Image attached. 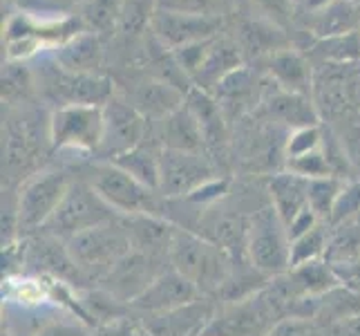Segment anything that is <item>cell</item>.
I'll return each mask as SVG.
<instances>
[{
  "label": "cell",
  "instance_id": "30",
  "mask_svg": "<svg viewBox=\"0 0 360 336\" xmlns=\"http://www.w3.org/2000/svg\"><path fill=\"white\" fill-rule=\"evenodd\" d=\"M345 186H347V180L340 175L309 180V209L318 216L320 222L329 224L333 206H336Z\"/></svg>",
  "mask_w": 360,
  "mask_h": 336
},
{
  "label": "cell",
  "instance_id": "39",
  "mask_svg": "<svg viewBox=\"0 0 360 336\" xmlns=\"http://www.w3.org/2000/svg\"><path fill=\"white\" fill-rule=\"evenodd\" d=\"M16 66H9L3 72V97L7 99H16L25 97V92L30 90V74L25 70H14Z\"/></svg>",
  "mask_w": 360,
  "mask_h": 336
},
{
  "label": "cell",
  "instance_id": "43",
  "mask_svg": "<svg viewBox=\"0 0 360 336\" xmlns=\"http://www.w3.org/2000/svg\"><path fill=\"white\" fill-rule=\"evenodd\" d=\"M14 3L25 11H34V9H45L47 7V0H14Z\"/></svg>",
  "mask_w": 360,
  "mask_h": 336
},
{
  "label": "cell",
  "instance_id": "44",
  "mask_svg": "<svg viewBox=\"0 0 360 336\" xmlns=\"http://www.w3.org/2000/svg\"><path fill=\"white\" fill-rule=\"evenodd\" d=\"M54 3H74V0H54Z\"/></svg>",
  "mask_w": 360,
  "mask_h": 336
},
{
  "label": "cell",
  "instance_id": "21",
  "mask_svg": "<svg viewBox=\"0 0 360 336\" xmlns=\"http://www.w3.org/2000/svg\"><path fill=\"white\" fill-rule=\"evenodd\" d=\"M186 101V94L175 88L168 81L161 79H148L143 83L136 85V90L132 94V106L141 112V115L148 119H166L168 115H172L175 110H179Z\"/></svg>",
  "mask_w": 360,
  "mask_h": 336
},
{
  "label": "cell",
  "instance_id": "41",
  "mask_svg": "<svg viewBox=\"0 0 360 336\" xmlns=\"http://www.w3.org/2000/svg\"><path fill=\"white\" fill-rule=\"evenodd\" d=\"M217 0H161V9H177V11H193V14H208Z\"/></svg>",
  "mask_w": 360,
  "mask_h": 336
},
{
  "label": "cell",
  "instance_id": "35",
  "mask_svg": "<svg viewBox=\"0 0 360 336\" xmlns=\"http://www.w3.org/2000/svg\"><path fill=\"white\" fill-rule=\"evenodd\" d=\"M322 144H325V139H322V132L318 126L297 128L289 135L287 146H284V157H287V161H291L295 157H302L307 153L318 151Z\"/></svg>",
  "mask_w": 360,
  "mask_h": 336
},
{
  "label": "cell",
  "instance_id": "31",
  "mask_svg": "<svg viewBox=\"0 0 360 336\" xmlns=\"http://www.w3.org/2000/svg\"><path fill=\"white\" fill-rule=\"evenodd\" d=\"M253 85H255V79L251 77V72L246 68L231 72L229 77L217 85L213 92H215L217 104L224 110V115L231 108L235 112V106H238V112L244 106H248V101H251V97H253Z\"/></svg>",
  "mask_w": 360,
  "mask_h": 336
},
{
  "label": "cell",
  "instance_id": "26",
  "mask_svg": "<svg viewBox=\"0 0 360 336\" xmlns=\"http://www.w3.org/2000/svg\"><path fill=\"white\" fill-rule=\"evenodd\" d=\"M314 32L322 41L360 32V7L352 0H333L325 9L316 11Z\"/></svg>",
  "mask_w": 360,
  "mask_h": 336
},
{
  "label": "cell",
  "instance_id": "32",
  "mask_svg": "<svg viewBox=\"0 0 360 336\" xmlns=\"http://www.w3.org/2000/svg\"><path fill=\"white\" fill-rule=\"evenodd\" d=\"M329 224H318L311 231H307L302 235L291 240V267L304 265V263H314V260L325 258L327 251V242H329Z\"/></svg>",
  "mask_w": 360,
  "mask_h": 336
},
{
  "label": "cell",
  "instance_id": "25",
  "mask_svg": "<svg viewBox=\"0 0 360 336\" xmlns=\"http://www.w3.org/2000/svg\"><path fill=\"white\" fill-rule=\"evenodd\" d=\"M238 39H240L238 45L242 49V54H251V56H264V54L271 56L280 52V49L289 47L287 36L282 34V30L266 18L244 20L240 25Z\"/></svg>",
  "mask_w": 360,
  "mask_h": 336
},
{
  "label": "cell",
  "instance_id": "9",
  "mask_svg": "<svg viewBox=\"0 0 360 336\" xmlns=\"http://www.w3.org/2000/svg\"><path fill=\"white\" fill-rule=\"evenodd\" d=\"M278 321L259 290L242 301L226 303L208 323L202 336H269Z\"/></svg>",
  "mask_w": 360,
  "mask_h": 336
},
{
  "label": "cell",
  "instance_id": "14",
  "mask_svg": "<svg viewBox=\"0 0 360 336\" xmlns=\"http://www.w3.org/2000/svg\"><path fill=\"white\" fill-rule=\"evenodd\" d=\"M204 298L200 290L195 285L184 278L177 269L168 267L161 276L153 280V285L148 287L141 296H136L130 303V309L141 316H153V314H164L179 309L184 305H191L195 301Z\"/></svg>",
  "mask_w": 360,
  "mask_h": 336
},
{
  "label": "cell",
  "instance_id": "12",
  "mask_svg": "<svg viewBox=\"0 0 360 336\" xmlns=\"http://www.w3.org/2000/svg\"><path fill=\"white\" fill-rule=\"evenodd\" d=\"M210 180H215V170L202 153H181L161 148L159 193L164 197H188Z\"/></svg>",
  "mask_w": 360,
  "mask_h": 336
},
{
  "label": "cell",
  "instance_id": "15",
  "mask_svg": "<svg viewBox=\"0 0 360 336\" xmlns=\"http://www.w3.org/2000/svg\"><path fill=\"white\" fill-rule=\"evenodd\" d=\"M213 316V305L204 296L191 305L172 309V312L143 316V321L153 336H202Z\"/></svg>",
  "mask_w": 360,
  "mask_h": 336
},
{
  "label": "cell",
  "instance_id": "17",
  "mask_svg": "<svg viewBox=\"0 0 360 336\" xmlns=\"http://www.w3.org/2000/svg\"><path fill=\"white\" fill-rule=\"evenodd\" d=\"M25 263L36 271L52 276L58 282H70L72 278L81 280L79 271L70 258L65 240L54 238V235L43 231L39 238L30 240L27 249H25Z\"/></svg>",
  "mask_w": 360,
  "mask_h": 336
},
{
  "label": "cell",
  "instance_id": "34",
  "mask_svg": "<svg viewBox=\"0 0 360 336\" xmlns=\"http://www.w3.org/2000/svg\"><path fill=\"white\" fill-rule=\"evenodd\" d=\"M92 336H153V334L148 330L143 318L119 314L115 318L101 323V325H96Z\"/></svg>",
  "mask_w": 360,
  "mask_h": 336
},
{
  "label": "cell",
  "instance_id": "23",
  "mask_svg": "<svg viewBox=\"0 0 360 336\" xmlns=\"http://www.w3.org/2000/svg\"><path fill=\"white\" fill-rule=\"evenodd\" d=\"M264 106L273 121L287 123L293 130L318 126V110L311 101V97L307 94L287 92L276 85V90L264 99Z\"/></svg>",
  "mask_w": 360,
  "mask_h": 336
},
{
  "label": "cell",
  "instance_id": "4",
  "mask_svg": "<svg viewBox=\"0 0 360 336\" xmlns=\"http://www.w3.org/2000/svg\"><path fill=\"white\" fill-rule=\"evenodd\" d=\"M121 216L115 213L112 206L94 191V186L88 180H74L56 213L43 227V233H49L60 240H70L77 233L94 229L98 224H105Z\"/></svg>",
  "mask_w": 360,
  "mask_h": 336
},
{
  "label": "cell",
  "instance_id": "8",
  "mask_svg": "<svg viewBox=\"0 0 360 336\" xmlns=\"http://www.w3.org/2000/svg\"><path fill=\"white\" fill-rule=\"evenodd\" d=\"M170 267L168 258L150 256L132 249L130 254L123 256L119 263L110 269L98 282V287L108 292L115 301L128 305L136 296H141L153 285L157 276H161Z\"/></svg>",
  "mask_w": 360,
  "mask_h": 336
},
{
  "label": "cell",
  "instance_id": "36",
  "mask_svg": "<svg viewBox=\"0 0 360 336\" xmlns=\"http://www.w3.org/2000/svg\"><path fill=\"white\" fill-rule=\"evenodd\" d=\"M269 336H327V332L314 318L284 316L271 328Z\"/></svg>",
  "mask_w": 360,
  "mask_h": 336
},
{
  "label": "cell",
  "instance_id": "7",
  "mask_svg": "<svg viewBox=\"0 0 360 336\" xmlns=\"http://www.w3.org/2000/svg\"><path fill=\"white\" fill-rule=\"evenodd\" d=\"M103 139L101 106H60L49 117V144L54 148L98 151Z\"/></svg>",
  "mask_w": 360,
  "mask_h": 336
},
{
  "label": "cell",
  "instance_id": "29",
  "mask_svg": "<svg viewBox=\"0 0 360 336\" xmlns=\"http://www.w3.org/2000/svg\"><path fill=\"white\" fill-rule=\"evenodd\" d=\"M110 161H115L117 166L130 173L134 180H139L150 191L159 193V153H153L150 148L139 146L134 151Z\"/></svg>",
  "mask_w": 360,
  "mask_h": 336
},
{
  "label": "cell",
  "instance_id": "22",
  "mask_svg": "<svg viewBox=\"0 0 360 336\" xmlns=\"http://www.w3.org/2000/svg\"><path fill=\"white\" fill-rule=\"evenodd\" d=\"M161 146L166 151H181V153H202L206 144L204 130L200 121L195 119L193 112L186 108V104L175 110L166 119H161Z\"/></svg>",
  "mask_w": 360,
  "mask_h": 336
},
{
  "label": "cell",
  "instance_id": "13",
  "mask_svg": "<svg viewBox=\"0 0 360 336\" xmlns=\"http://www.w3.org/2000/svg\"><path fill=\"white\" fill-rule=\"evenodd\" d=\"M221 20L210 14H193V11L177 9H157L150 20L155 39L166 45L170 52L181 47L215 39Z\"/></svg>",
  "mask_w": 360,
  "mask_h": 336
},
{
  "label": "cell",
  "instance_id": "5",
  "mask_svg": "<svg viewBox=\"0 0 360 336\" xmlns=\"http://www.w3.org/2000/svg\"><path fill=\"white\" fill-rule=\"evenodd\" d=\"M72 182L74 180L63 170H41L25 180L16 197L18 233L43 231L68 195Z\"/></svg>",
  "mask_w": 360,
  "mask_h": 336
},
{
  "label": "cell",
  "instance_id": "38",
  "mask_svg": "<svg viewBox=\"0 0 360 336\" xmlns=\"http://www.w3.org/2000/svg\"><path fill=\"white\" fill-rule=\"evenodd\" d=\"M115 16L121 18V5L117 0H90L88 7H85V20L98 30L110 27Z\"/></svg>",
  "mask_w": 360,
  "mask_h": 336
},
{
  "label": "cell",
  "instance_id": "6",
  "mask_svg": "<svg viewBox=\"0 0 360 336\" xmlns=\"http://www.w3.org/2000/svg\"><path fill=\"white\" fill-rule=\"evenodd\" d=\"M88 182L94 191L112 206V211L121 218L139 216V213H159L155 202V191L134 180L115 161H98L92 166Z\"/></svg>",
  "mask_w": 360,
  "mask_h": 336
},
{
  "label": "cell",
  "instance_id": "27",
  "mask_svg": "<svg viewBox=\"0 0 360 336\" xmlns=\"http://www.w3.org/2000/svg\"><path fill=\"white\" fill-rule=\"evenodd\" d=\"M289 276L297 287V292L302 294V298L322 296V294H327L342 285V276L327 263L325 258L291 267Z\"/></svg>",
  "mask_w": 360,
  "mask_h": 336
},
{
  "label": "cell",
  "instance_id": "20",
  "mask_svg": "<svg viewBox=\"0 0 360 336\" xmlns=\"http://www.w3.org/2000/svg\"><path fill=\"white\" fill-rule=\"evenodd\" d=\"M269 72H271V79L276 81L278 88L287 90V92L311 97L314 72L300 52H295V49H291V47H284V49H280V52L271 54L269 56Z\"/></svg>",
  "mask_w": 360,
  "mask_h": 336
},
{
  "label": "cell",
  "instance_id": "2",
  "mask_svg": "<svg viewBox=\"0 0 360 336\" xmlns=\"http://www.w3.org/2000/svg\"><path fill=\"white\" fill-rule=\"evenodd\" d=\"M68 251L74 267H77L81 280L101 282V278L112 269L119 260L132 251V242L123 220H110L98 224L94 229L77 233L74 238L65 240Z\"/></svg>",
  "mask_w": 360,
  "mask_h": 336
},
{
  "label": "cell",
  "instance_id": "3",
  "mask_svg": "<svg viewBox=\"0 0 360 336\" xmlns=\"http://www.w3.org/2000/svg\"><path fill=\"white\" fill-rule=\"evenodd\" d=\"M246 256L262 276L276 278L291 269V235L271 204L251 213L246 233Z\"/></svg>",
  "mask_w": 360,
  "mask_h": 336
},
{
  "label": "cell",
  "instance_id": "33",
  "mask_svg": "<svg viewBox=\"0 0 360 336\" xmlns=\"http://www.w3.org/2000/svg\"><path fill=\"white\" fill-rule=\"evenodd\" d=\"M320 54L331 63H354L360 58V32L327 39L320 43Z\"/></svg>",
  "mask_w": 360,
  "mask_h": 336
},
{
  "label": "cell",
  "instance_id": "19",
  "mask_svg": "<svg viewBox=\"0 0 360 336\" xmlns=\"http://www.w3.org/2000/svg\"><path fill=\"white\" fill-rule=\"evenodd\" d=\"M242 68V49L235 41L215 39L202 61L200 70L193 74L195 88L213 92L231 72Z\"/></svg>",
  "mask_w": 360,
  "mask_h": 336
},
{
  "label": "cell",
  "instance_id": "16",
  "mask_svg": "<svg viewBox=\"0 0 360 336\" xmlns=\"http://www.w3.org/2000/svg\"><path fill=\"white\" fill-rule=\"evenodd\" d=\"M123 227L128 231V238L132 242V249L150 256L168 258L172 240H175L177 224H172L159 213H139L130 218H121ZM170 263V260H168Z\"/></svg>",
  "mask_w": 360,
  "mask_h": 336
},
{
  "label": "cell",
  "instance_id": "1",
  "mask_svg": "<svg viewBox=\"0 0 360 336\" xmlns=\"http://www.w3.org/2000/svg\"><path fill=\"white\" fill-rule=\"evenodd\" d=\"M170 267L188 278L202 296H221L229 287L238 263L202 233L179 227L170 247Z\"/></svg>",
  "mask_w": 360,
  "mask_h": 336
},
{
  "label": "cell",
  "instance_id": "28",
  "mask_svg": "<svg viewBox=\"0 0 360 336\" xmlns=\"http://www.w3.org/2000/svg\"><path fill=\"white\" fill-rule=\"evenodd\" d=\"M58 66L72 72H94L101 63V45L92 34H81L70 39L56 54Z\"/></svg>",
  "mask_w": 360,
  "mask_h": 336
},
{
  "label": "cell",
  "instance_id": "10",
  "mask_svg": "<svg viewBox=\"0 0 360 336\" xmlns=\"http://www.w3.org/2000/svg\"><path fill=\"white\" fill-rule=\"evenodd\" d=\"M45 92L60 106H105L115 97L112 81L96 72H72L63 66L47 68Z\"/></svg>",
  "mask_w": 360,
  "mask_h": 336
},
{
  "label": "cell",
  "instance_id": "11",
  "mask_svg": "<svg viewBox=\"0 0 360 336\" xmlns=\"http://www.w3.org/2000/svg\"><path fill=\"white\" fill-rule=\"evenodd\" d=\"M146 128L148 119L128 99L112 97L103 106V139L98 153L110 161L134 151L143 144Z\"/></svg>",
  "mask_w": 360,
  "mask_h": 336
},
{
  "label": "cell",
  "instance_id": "37",
  "mask_svg": "<svg viewBox=\"0 0 360 336\" xmlns=\"http://www.w3.org/2000/svg\"><path fill=\"white\" fill-rule=\"evenodd\" d=\"M360 213V182H347L345 191L340 193L336 206H333V213L329 220V227H336V224L356 218Z\"/></svg>",
  "mask_w": 360,
  "mask_h": 336
},
{
  "label": "cell",
  "instance_id": "40",
  "mask_svg": "<svg viewBox=\"0 0 360 336\" xmlns=\"http://www.w3.org/2000/svg\"><path fill=\"white\" fill-rule=\"evenodd\" d=\"M253 3L262 9V14L266 16V20L282 25L291 20L293 14V3L291 0H253Z\"/></svg>",
  "mask_w": 360,
  "mask_h": 336
},
{
  "label": "cell",
  "instance_id": "24",
  "mask_svg": "<svg viewBox=\"0 0 360 336\" xmlns=\"http://www.w3.org/2000/svg\"><path fill=\"white\" fill-rule=\"evenodd\" d=\"M325 260L338 273L340 269L360 267V213L331 227Z\"/></svg>",
  "mask_w": 360,
  "mask_h": 336
},
{
  "label": "cell",
  "instance_id": "42",
  "mask_svg": "<svg viewBox=\"0 0 360 336\" xmlns=\"http://www.w3.org/2000/svg\"><path fill=\"white\" fill-rule=\"evenodd\" d=\"M34 336H88L81 328H77L74 323H63V321H52L47 323L43 330H39Z\"/></svg>",
  "mask_w": 360,
  "mask_h": 336
},
{
  "label": "cell",
  "instance_id": "18",
  "mask_svg": "<svg viewBox=\"0 0 360 336\" xmlns=\"http://www.w3.org/2000/svg\"><path fill=\"white\" fill-rule=\"evenodd\" d=\"M266 191L269 204L278 211L287 227L309 209V180L293 170L273 173L266 182Z\"/></svg>",
  "mask_w": 360,
  "mask_h": 336
}]
</instances>
